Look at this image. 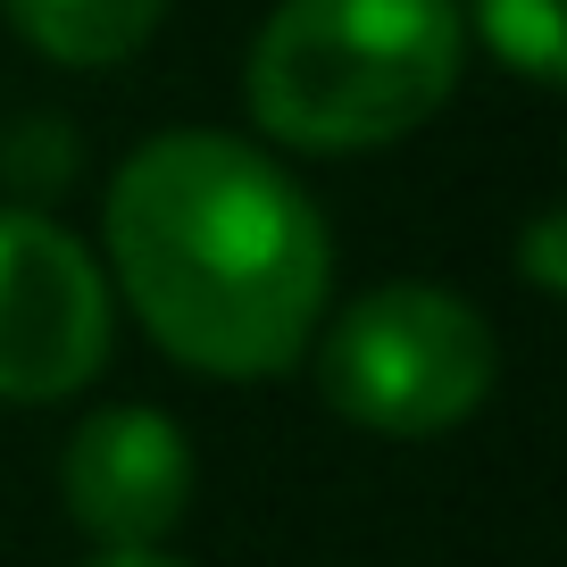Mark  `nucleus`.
Returning a JSON list of instances; mask_svg holds the SVG:
<instances>
[{"mask_svg":"<svg viewBox=\"0 0 567 567\" xmlns=\"http://www.w3.org/2000/svg\"><path fill=\"white\" fill-rule=\"evenodd\" d=\"M84 567H184V559H159V550H101V559Z\"/></svg>","mask_w":567,"mask_h":567,"instance_id":"10","label":"nucleus"},{"mask_svg":"<svg viewBox=\"0 0 567 567\" xmlns=\"http://www.w3.org/2000/svg\"><path fill=\"white\" fill-rule=\"evenodd\" d=\"M460 0H284L250 51V109L292 151H384L460 84Z\"/></svg>","mask_w":567,"mask_h":567,"instance_id":"2","label":"nucleus"},{"mask_svg":"<svg viewBox=\"0 0 567 567\" xmlns=\"http://www.w3.org/2000/svg\"><path fill=\"white\" fill-rule=\"evenodd\" d=\"M0 9L59 68H117L151 42L167 0H0Z\"/></svg>","mask_w":567,"mask_h":567,"instance_id":"6","label":"nucleus"},{"mask_svg":"<svg viewBox=\"0 0 567 567\" xmlns=\"http://www.w3.org/2000/svg\"><path fill=\"white\" fill-rule=\"evenodd\" d=\"M526 276L534 284H543V292H559V209H543V217H534V234H526Z\"/></svg>","mask_w":567,"mask_h":567,"instance_id":"9","label":"nucleus"},{"mask_svg":"<svg viewBox=\"0 0 567 567\" xmlns=\"http://www.w3.org/2000/svg\"><path fill=\"white\" fill-rule=\"evenodd\" d=\"M109 359V284L42 209H0V401H68Z\"/></svg>","mask_w":567,"mask_h":567,"instance_id":"4","label":"nucleus"},{"mask_svg":"<svg viewBox=\"0 0 567 567\" xmlns=\"http://www.w3.org/2000/svg\"><path fill=\"white\" fill-rule=\"evenodd\" d=\"M59 484H68V509L92 543L151 550L193 509V443L159 409H101L75 425Z\"/></svg>","mask_w":567,"mask_h":567,"instance_id":"5","label":"nucleus"},{"mask_svg":"<svg viewBox=\"0 0 567 567\" xmlns=\"http://www.w3.org/2000/svg\"><path fill=\"white\" fill-rule=\"evenodd\" d=\"M59 142H68L59 125H25L18 151H9V167H18V176H34V167H42V184H59V167H68V151H59Z\"/></svg>","mask_w":567,"mask_h":567,"instance_id":"8","label":"nucleus"},{"mask_svg":"<svg viewBox=\"0 0 567 567\" xmlns=\"http://www.w3.org/2000/svg\"><path fill=\"white\" fill-rule=\"evenodd\" d=\"M318 384L368 434H451L493 392V326L434 284H384L342 309Z\"/></svg>","mask_w":567,"mask_h":567,"instance_id":"3","label":"nucleus"},{"mask_svg":"<svg viewBox=\"0 0 567 567\" xmlns=\"http://www.w3.org/2000/svg\"><path fill=\"white\" fill-rule=\"evenodd\" d=\"M460 18H476V34L493 42L526 84H543V92L559 84V68H567V9L559 0H467Z\"/></svg>","mask_w":567,"mask_h":567,"instance_id":"7","label":"nucleus"},{"mask_svg":"<svg viewBox=\"0 0 567 567\" xmlns=\"http://www.w3.org/2000/svg\"><path fill=\"white\" fill-rule=\"evenodd\" d=\"M109 259L142 326L200 375H276L309 351L334 243L276 159L234 134H159L109 184Z\"/></svg>","mask_w":567,"mask_h":567,"instance_id":"1","label":"nucleus"}]
</instances>
